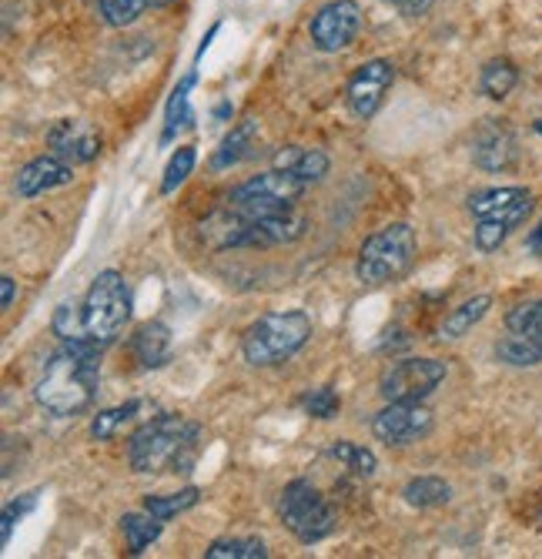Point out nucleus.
Returning a JSON list of instances; mask_svg holds the SVG:
<instances>
[{
    "label": "nucleus",
    "instance_id": "nucleus-1",
    "mask_svg": "<svg viewBox=\"0 0 542 559\" xmlns=\"http://www.w3.org/2000/svg\"><path fill=\"white\" fill-rule=\"evenodd\" d=\"M101 348L91 342H64L51 359L44 362L34 399L44 413L51 416H81L97 399V382H101V366H97Z\"/></svg>",
    "mask_w": 542,
    "mask_h": 559
},
{
    "label": "nucleus",
    "instance_id": "nucleus-2",
    "mask_svg": "<svg viewBox=\"0 0 542 559\" xmlns=\"http://www.w3.org/2000/svg\"><path fill=\"white\" fill-rule=\"evenodd\" d=\"M198 439L202 426L184 416H155L128 442V463L141 476H158V473H191L194 460H198Z\"/></svg>",
    "mask_w": 542,
    "mask_h": 559
},
{
    "label": "nucleus",
    "instance_id": "nucleus-3",
    "mask_svg": "<svg viewBox=\"0 0 542 559\" xmlns=\"http://www.w3.org/2000/svg\"><path fill=\"white\" fill-rule=\"evenodd\" d=\"M312 338V319L302 309L291 312H268L258 322H252L241 335V352L244 362L268 369V366H281L288 362L294 352L305 348V342Z\"/></svg>",
    "mask_w": 542,
    "mask_h": 559
},
{
    "label": "nucleus",
    "instance_id": "nucleus-4",
    "mask_svg": "<svg viewBox=\"0 0 542 559\" xmlns=\"http://www.w3.org/2000/svg\"><path fill=\"white\" fill-rule=\"evenodd\" d=\"M415 255H419V238H415L412 225H406V222L385 225L382 231H375L362 241L356 275L365 288H382V285L399 282L412 269Z\"/></svg>",
    "mask_w": 542,
    "mask_h": 559
},
{
    "label": "nucleus",
    "instance_id": "nucleus-5",
    "mask_svg": "<svg viewBox=\"0 0 542 559\" xmlns=\"http://www.w3.org/2000/svg\"><path fill=\"white\" fill-rule=\"evenodd\" d=\"M81 316H84L87 338L94 345L105 348L121 335V329L131 319V295H128V285H124L121 272L105 269L91 282V288L84 295V305H81Z\"/></svg>",
    "mask_w": 542,
    "mask_h": 559
},
{
    "label": "nucleus",
    "instance_id": "nucleus-6",
    "mask_svg": "<svg viewBox=\"0 0 542 559\" xmlns=\"http://www.w3.org/2000/svg\"><path fill=\"white\" fill-rule=\"evenodd\" d=\"M278 520L285 523V530L312 546V543H322L332 530H335V513L328 499L309 483V479H291L281 496H278Z\"/></svg>",
    "mask_w": 542,
    "mask_h": 559
},
{
    "label": "nucleus",
    "instance_id": "nucleus-7",
    "mask_svg": "<svg viewBox=\"0 0 542 559\" xmlns=\"http://www.w3.org/2000/svg\"><path fill=\"white\" fill-rule=\"evenodd\" d=\"M309 185L294 175V171H285V168H272L265 175H255L252 181L238 185L231 194H228V209L238 212L241 218H258V215H272V212H281V209H291L294 201L302 198Z\"/></svg>",
    "mask_w": 542,
    "mask_h": 559
},
{
    "label": "nucleus",
    "instance_id": "nucleus-8",
    "mask_svg": "<svg viewBox=\"0 0 542 559\" xmlns=\"http://www.w3.org/2000/svg\"><path fill=\"white\" fill-rule=\"evenodd\" d=\"M446 379V362L438 359H402L382 376L385 402H425Z\"/></svg>",
    "mask_w": 542,
    "mask_h": 559
},
{
    "label": "nucleus",
    "instance_id": "nucleus-9",
    "mask_svg": "<svg viewBox=\"0 0 542 559\" xmlns=\"http://www.w3.org/2000/svg\"><path fill=\"white\" fill-rule=\"evenodd\" d=\"M372 432L385 445H409L432 432V413L422 402H388L372 419Z\"/></svg>",
    "mask_w": 542,
    "mask_h": 559
},
{
    "label": "nucleus",
    "instance_id": "nucleus-10",
    "mask_svg": "<svg viewBox=\"0 0 542 559\" xmlns=\"http://www.w3.org/2000/svg\"><path fill=\"white\" fill-rule=\"evenodd\" d=\"M362 31V11L356 0H332L312 21V44L325 55H338V50L352 47V40Z\"/></svg>",
    "mask_w": 542,
    "mask_h": 559
},
{
    "label": "nucleus",
    "instance_id": "nucleus-11",
    "mask_svg": "<svg viewBox=\"0 0 542 559\" xmlns=\"http://www.w3.org/2000/svg\"><path fill=\"white\" fill-rule=\"evenodd\" d=\"M392 81H396V68H392L388 61H365L352 81H349V91H345V97H349V108L356 118H372L382 105L385 91L392 87Z\"/></svg>",
    "mask_w": 542,
    "mask_h": 559
},
{
    "label": "nucleus",
    "instance_id": "nucleus-12",
    "mask_svg": "<svg viewBox=\"0 0 542 559\" xmlns=\"http://www.w3.org/2000/svg\"><path fill=\"white\" fill-rule=\"evenodd\" d=\"M47 144H51V155L64 158L68 165H87L101 155V138L87 121L64 118L51 131H47Z\"/></svg>",
    "mask_w": 542,
    "mask_h": 559
},
{
    "label": "nucleus",
    "instance_id": "nucleus-13",
    "mask_svg": "<svg viewBox=\"0 0 542 559\" xmlns=\"http://www.w3.org/2000/svg\"><path fill=\"white\" fill-rule=\"evenodd\" d=\"M472 158L482 171H506L516 165L519 147H516V134L506 124L489 121L475 131L472 138Z\"/></svg>",
    "mask_w": 542,
    "mask_h": 559
},
{
    "label": "nucleus",
    "instance_id": "nucleus-14",
    "mask_svg": "<svg viewBox=\"0 0 542 559\" xmlns=\"http://www.w3.org/2000/svg\"><path fill=\"white\" fill-rule=\"evenodd\" d=\"M74 181V165H68L64 158L58 155H40L34 162H27L21 171H17V194L21 198H37L44 191H55V188H64Z\"/></svg>",
    "mask_w": 542,
    "mask_h": 559
},
{
    "label": "nucleus",
    "instance_id": "nucleus-15",
    "mask_svg": "<svg viewBox=\"0 0 542 559\" xmlns=\"http://www.w3.org/2000/svg\"><path fill=\"white\" fill-rule=\"evenodd\" d=\"M131 352L141 369H161L171 359V329L165 322H144L131 335Z\"/></svg>",
    "mask_w": 542,
    "mask_h": 559
},
{
    "label": "nucleus",
    "instance_id": "nucleus-16",
    "mask_svg": "<svg viewBox=\"0 0 542 559\" xmlns=\"http://www.w3.org/2000/svg\"><path fill=\"white\" fill-rule=\"evenodd\" d=\"M275 168L294 171L305 185L322 181L328 175V155L318 147H299V144H288L281 151H275Z\"/></svg>",
    "mask_w": 542,
    "mask_h": 559
},
{
    "label": "nucleus",
    "instance_id": "nucleus-17",
    "mask_svg": "<svg viewBox=\"0 0 542 559\" xmlns=\"http://www.w3.org/2000/svg\"><path fill=\"white\" fill-rule=\"evenodd\" d=\"M255 138H258V121H241L238 128H231V134L221 141V147L212 155V171H225V168L241 165L244 158H252Z\"/></svg>",
    "mask_w": 542,
    "mask_h": 559
},
{
    "label": "nucleus",
    "instance_id": "nucleus-18",
    "mask_svg": "<svg viewBox=\"0 0 542 559\" xmlns=\"http://www.w3.org/2000/svg\"><path fill=\"white\" fill-rule=\"evenodd\" d=\"M141 413H152V405L141 402V399L124 402V405H115V409H105V413H97V416L91 419V436H94V439H101V442H105V439H115L124 426L137 423Z\"/></svg>",
    "mask_w": 542,
    "mask_h": 559
},
{
    "label": "nucleus",
    "instance_id": "nucleus-19",
    "mask_svg": "<svg viewBox=\"0 0 542 559\" xmlns=\"http://www.w3.org/2000/svg\"><path fill=\"white\" fill-rule=\"evenodd\" d=\"M489 305H492L489 295H475V298L462 301L459 309H453V312L446 316V322L438 325V338H442V342H456V338H462L472 325H479V322L485 319Z\"/></svg>",
    "mask_w": 542,
    "mask_h": 559
},
{
    "label": "nucleus",
    "instance_id": "nucleus-20",
    "mask_svg": "<svg viewBox=\"0 0 542 559\" xmlns=\"http://www.w3.org/2000/svg\"><path fill=\"white\" fill-rule=\"evenodd\" d=\"M526 198H532V191L516 188V185L513 188H482V191L469 194V212L475 218H489V215H499V212L519 205V201H526Z\"/></svg>",
    "mask_w": 542,
    "mask_h": 559
},
{
    "label": "nucleus",
    "instance_id": "nucleus-21",
    "mask_svg": "<svg viewBox=\"0 0 542 559\" xmlns=\"http://www.w3.org/2000/svg\"><path fill=\"white\" fill-rule=\"evenodd\" d=\"M496 359L513 366V369H529V366H542V338L539 335H506L496 345Z\"/></svg>",
    "mask_w": 542,
    "mask_h": 559
},
{
    "label": "nucleus",
    "instance_id": "nucleus-22",
    "mask_svg": "<svg viewBox=\"0 0 542 559\" xmlns=\"http://www.w3.org/2000/svg\"><path fill=\"white\" fill-rule=\"evenodd\" d=\"M161 530H165V520L152 516L147 510L144 513H124L121 516V533L128 539V552L131 556H141L147 546H152L161 536Z\"/></svg>",
    "mask_w": 542,
    "mask_h": 559
},
{
    "label": "nucleus",
    "instance_id": "nucleus-23",
    "mask_svg": "<svg viewBox=\"0 0 542 559\" xmlns=\"http://www.w3.org/2000/svg\"><path fill=\"white\" fill-rule=\"evenodd\" d=\"M402 496L409 506H415V510H435V506H446L453 499V486L438 476H415L406 483Z\"/></svg>",
    "mask_w": 542,
    "mask_h": 559
},
{
    "label": "nucleus",
    "instance_id": "nucleus-24",
    "mask_svg": "<svg viewBox=\"0 0 542 559\" xmlns=\"http://www.w3.org/2000/svg\"><path fill=\"white\" fill-rule=\"evenodd\" d=\"M516 84H519V71H516V64L506 61V58L489 61V64L482 68V78H479V91H482L485 97H492V100L509 97Z\"/></svg>",
    "mask_w": 542,
    "mask_h": 559
},
{
    "label": "nucleus",
    "instance_id": "nucleus-25",
    "mask_svg": "<svg viewBox=\"0 0 542 559\" xmlns=\"http://www.w3.org/2000/svg\"><path fill=\"white\" fill-rule=\"evenodd\" d=\"M328 452H332V460H338L345 469L356 473L359 479H372V476H375V469H378L375 452H372V449H365V445H356V442H349V439H338Z\"/></svg>",
    "mask_w": 542,
    "mask_h": 559
},
{
    "label": "nucleus",
    "instance_id": "nucleus-26",
    "mask_svg": "<svg viewBox=\"0 0 542 559\" xmlns=\"http://www.w3.org/2000/svg\"><path fill=\"white\" fill-rule=\"evenodd\" d=\"M198 499H202V492L194 489V486H188V489H181V492H168V496H144V510L152 513V516H158V520H174V516H181V513H188L191 506H198Z\"/></svg>",
    "mask_w": 542,
    "mask_h": 559
},
{
    "label": "nucleus",
    "instance_id": "nucleus-27",
    "mask_svg": "<svg viewBox=\"0 0 542 559\" xmlns=\"http://www.w3.org/2000/svg\"><path fill=\"white\" fill-rule=\"evenodd\" d=\"M208 559H265L268 549L255 536H234V539H215L205 549Z\"/></svg>",
    "mask_w": 542,
    "mask_h": 559
},
{
    "label": "nucleus",
    "instance_id": "nucleus-28",
    "mask_svg": "<svg viewBox=\"0 0 542 559\" xmlns=\"http://www.w3.org/2000/svg\"><path fill=\"white\" fill-rule=\"evenodd\" d=\"M191 84H194V74H188V78L174 87V94H171V100H168V121H165V138H161V141H171L178 131L191 128V121H194L191 105H188V91H191Z\"/></svg>",
    "mask_w": 542,
    "mask_h": 559
},
{
    "label": "nucleus",
    "instance_id": "nucleus-29",
    "mask_svg": "<svg viewBox=\"0 0 542 559\" xmlns=\"http://www.w3.org/2000/svg\"><path fill=\"white\" fill-rule=\"evenodd\" d=\"M506 329L519 335H539L542 338V298L522 301L506 316Z\"/></svg>",
    "mask_w": 542,
    "mask_h": 559
},
{
    "label": "nucleus",
    "instance_id": "nucleus-30",
    "mask_svg": "<svg viewBox=\"0 0 542 559\" xmlns=\"http://www.w3.org/2000/svg\"><path fill=\"white\" fill-rule=\"evenodd\" d=\"M194 162H198V155H194V147H178L174 155H171V162H168V168H165L161 194H174V191L188 181V175L194 171Z\"/></svg>",
    "mask_w": 542,
    "mask_h": 559
},
{
    "label": "nucleus",
    "instance_id": "nucleus-31",
    "mask_svg": "<svg viewBox=\"0 0 542 559\" xmlns=\"http://www.w3.org/2000/svg\"><path fill=\"white\" fill-rule=\"evenodd\" d=\"M302 409L312 416V419H335L338 409H341V399L332 385H322V389H312L305 399H302Z\"/></svg>",
    "mask_w": 542,
    "mask_h": 559
},
{
    "label": "nucleus",
    "instance_id": "nucleus-32",
    "mask_svg": "<svg viewBox=\"0 0 542 559\" xmlns=\"http://www.w3.org/2000/svg\"><path fill=\"white\" fill-rule=\"evenodd\" d=\"M147 11V0H101V17L111 27H128Z\"/></svg>",
    "mask_w": 542,
    "mask_h": 559
},
{
    "label": "nucleus",
    "instance_id": "nucleus-33",
    "mask_svg": "<svg viewBox=\"0 0 542 559\" xmlns=\"http://www.w3.org/2000/svg\"><path fill=\"white\" fill-rule=\"evenodd\" d=\"M513 228L516 225H509L503 218H479V225H475V248L489 255V251H496L513 235Z\"/></svg>",
    "mask_w": 542,
    "mask_h": 559
},
{
    "label": "nucleus",
    "instance_id": "nucleus-34",
    "mask_svg": "<svg viewBox=\"0 0 542 559\" xmlns=\"http://www.w3.org/2000/svg\"><path fill=\"white\" fill-rule=\"evenodd\" d=\"M34 502H37V492H24L21 499H14V502H8V506H4V516H0V539H4V546L11 543L14 523H17L24 513H31V510H34Z\"/></svg>",
    "mask_w": 542,
    "mask_h": 559
},
{
    "label": "nucleus",
    "instance_id": "nucleus-35",
    "mask_svg": "<svg viewBox=\"0 0 542 559\" xmlns=\"http://www.w3.org/2000/svg\"><path fill=\"white\" fill-rule=\"evenodd\" d=\"M11 305H14V278L11 275H4V278H0V309H11Z\"/></svg>",
    "mask_w": 542,
    "mask_h": 559
},
{
    "label": "nucleus",
    "instance_id": "nucleus-36",
    "mask_svg": "<svg viewBox=\"0 0 542 559\" xmlns=\"http://www.w3.org/2000/svg\"><path fill=\"white\" fill-rule=\"evenodd\" d=\"M388 4H396V8H402V11H419V8H425L429 4V0H388Z\"/></svg>",
    "mask_w": 542,
    "mask_h": 559
},
{
    "label": "nucleus",
    "instance_id": "nucleus-37",
    "mask_svg": "<svg viewBox=\"0 0 542 559\" xmlns=\"http://www.w3.org/2000/svg\"><path fill=\"white\" fill-rule=\"evenodd\" d=\"M529 248L535 251V255H542V222H539V228L529 235Z\"/></svg>",
    "mask_w": 542,
    "mask_h": 559
},
{
    "label": "nucleus",
    "instance_id": "nucleus-38",
    "mask_svg": "<svg viewBox=\"0 0 542 559\" xmlns=\"http://www.w3.org/2000/svg\"><path fill=\"white\" fill-rule=\"evenodd\" d=\"M168 4H174V0H147V8H168Z\"/></svg>",
    "mask_w": 542,
    "mask_h": 559
},
{
    "label": "nucleus",
    "instance_id": "nucleus-39",
    "mask_svg": "<svg viewBox=\"0 0 542 559\" xmlns=\"http://www.w3.org/2000/svg\"><path fill=\"white\" fill-rule=\"evenodd\" d=\"M535 131H539V134H542V121H535Z\"/></svg>",
    "mask_w": 542,
    "mask_h": 559
}]
</instances>
